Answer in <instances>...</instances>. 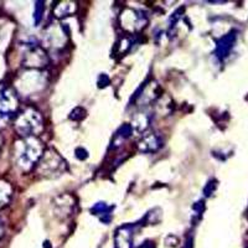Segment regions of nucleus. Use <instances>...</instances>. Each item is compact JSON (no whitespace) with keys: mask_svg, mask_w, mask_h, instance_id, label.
<instances>
[{"mask_svg":"<svg viewBox=\"0 0 248 248\" xmlns=\"http://www.w3.org/2000/svg\"><path fill=\"white\" fill-rule=\"evenodd\" d=\"M138 248H155V245L154 242H152V241H145V242H144L141 246H139Z\"/></svg>","mask_w":248,"mask_h":248,"instance_id":"obj_20","label":"nucleus"},{"mask_svg":"<svg viewBox=\"0 0 248 248\" xmlns=\"http://www.w3.org/2000/svg\"><path fill=\"white\" fill-rule=\"evenodd\" d=\"M13 198L12 184L5 180H0V210H3Z\"/></svg>","mask_w":248,"mask_h":248,"instance_id":"obj_9","label":"nucleus"},{"mask_svg":"<svg viewBox=\"0 0 248 248\" xmlns=\"http://www.w3.org/2000/svg\"><path fill=\"white\" fill-rule=\"evenodd\" d=\"M76 156L78 159H81V160H83V159H86L88 156L87 152H86L85 149H82V148H78V149L76 150Z\"/></svg>","mask_w":248,"mask_h":248,"instance_id":"obj_18","label":"nucleus"},{"mask_svg":"<svg viewBox=\"0 0 248 248\" xmlns=\"http://www.w3.org/2000/svg\"><path fill=\"white\" fill-rule=\"evenodd\" d=\"M85 116H86V110L81 107H77V108H75L72 112H71L70 118L74 119V121H81V119L83 118Z\"/></svg>","mask_w":248,"mask_h":248,"instance_id":"obj_16","label":"nucleus"},{"mask_svg":"<svg viewBox=\"0 0 248 248\" xmlns=\"http://www.w3.org/2000/svg\"><path fill=\"white\" fill-rule=\"evenodd\" d=\"M3 236H4V226L3 223H1V221H0V241H1Z\"/></svg>","mask_w":248,"mask_h":248,"instance_id":"obj_21","label":"nucleus"},{"mask_svg":"<svg viewBox=\"0 0 248 248\" xmlns=\"http://www.w3.org/2000/svg\"><path fill=\"white\" fill-rule=\"evenodd\" d=\"M75 4L71 3V1H63V3H60L59 5L55 6L54 14L56 17H63L67 16L68 14L74 12Z\"/></svg>","mask_w":248,"mask_h":248,"instance_id":"obj_13","label":"nucleus"},{"mask_svg":"<svg viewBox=\"0 0 248 248\" xmlns=\"http://www.w3.org/2000/svg\"><path fill=\"white\" fill-rule=\"evenodd\" d=\"M15 165L23 172H29L34 169L44 156V144L37 137H29L15 141L14 145Z\"/></svg>","mask_w":248,"mask_h":248,"instance_id":"obj_1","label":"nucleus"},{"mask_svg":"<svg viewBox=\"0 0 248 248\" xmlns=\"http://www.w3.org/2000/svg\"><path fill=\"white\" fill-rule=\"evenodd\" d=\"M110 207H108L105 202H97L96 205L93 206L91 209V212H93V215H102L101 221L105 223H108L110 221V215H109Z\"/></svg>","mask_w":248,"mask_h":248,"instance_id":"obj_11","label":"nucleus"},{"mask_svg":"<svg viewBox=\"0 0 248 248\" xmlns=\"http://www.w3.org/2000/svg\"><path fill=\"white\" fill-rule=\"evenodd\" d=\"M101 83H105V87L106 86L108 85V83H109V78H108L107 76H106V75H102L101 77H99V81H98V85L101 86Z\"/></svg>","mask_w":248,"mask_h":248,"instance_id":"obj_19","label":"nucleus"},{"mask_svg":"<svg viewBox=\"0 0 248 248\" xmlns=\"http://www.w3.org/2000/svg\"><path fill=\"white\" fill-rule=\"evenodd\" d=\"M3 143H4V140H3V137L0 136V153H1V148H3Z\"/></svg>","mask_w":248,"mask_h":248,"instance_id":"obj_22","label":"nucleus"},{"mask_svg":"<svg viewBox=\"0 0 248 248\" xmlns=\"http://www.w3.org/2000/svg\"><path fill=\"white\" fill-rule=\"evenodd\" d=\"M150 123V117L148 116L147 113H137V116H134L132 122V127L138 132L143 133L147 130L149 127Z\"/></svg>","mask_w":248,"mask_h":248,"instance_id":"obj_10","label":"nucleus"},{"mask_svg":"<svg viewBox=\"0 0 248 248\" xmlns=\"http://www.w3.org/2000/svg\"><path fill=\"white\" fill-rule=\"evenodd\" d=\"M14 128L15 132L23 138L37 137L44 130L43 116L35 108H25L15 117Z\"/></svg>","mask_w":248,"mask_h":248,"instance_id":"obj_2","label":"nucleus"},{"mask_svg":"<svg viewBox=\"0 0 248 248\" xmlns=\"http://www.w3.org/2000/svg\"><path fill=\"white\" fill-rule=\"evenodd\" d=\"M134 225H124L114 234V248H132L134 240Z\"/></svg>","mask_w":248,"mask_h":248,"instance_id":"obj_6","label":"nucleus"},{"mask_svg":"<svg viewBox=\"0 0 248 248\" xmlns=\"http://www.w3.org/2000/svg\"><path fill=\"white\" fill-rule=\"evenodd\" d=\"M40 170L48 176H59L66 170L65 160L55 152H47L40 160Z\"/></svg>","mask_w":248,"mask_h":248,"instance_id":"obj_4","label":"nucleus"},{"mask_svg":"<svg viewBox=\"0 0 248 248\" xmlns=\"http://www.w3.org/2000/svg\"><path fill=\"white\" fill-rule=\"evenodd\" d=\"M48 63V57L45 51L37 45H30L23 59V65L31 68H43Z\"/></svg>","mask_w":248,"mask_h":248,"instance_id":"obj_5","label":"nucleus"},{"mask_svg":"<svg viewBox=\"0 0 248 248\" xmlns=\"http://www.w3.org/2000/svg\"><path fill=\"white\" fill-rule=\"evenodd\" d=\"M43 14H44V3L43 1H36V4H35V12H34V20L36 25H39L41 19H43Z\"/></svg>","mask_w":248,"mask_h":248,"instance_id":"obj_14","label":"nucleus"},{"mask_svg":"<svg viewBox=\"0 0 248 248\" xmlns=\"http://www.w3.org/2000/svg\"><path fill=\"white\" fill-rule=\"evenodd\" d=\"M137 147L141 153H154L163 147V139L156 133H147L141 137Z\"/></svg>","mask_w":248,"mask_h":248,"instance_id":"obj_7","label":"nucleus"},{"mask_svg":"<svg viewBox=\"0 0 248 248\" xmlns=\"http://www.w3.org/2000/svg\"><path fill=\"white\" fill-rule=\"evenodd\" d=\"M236 39V31H231V32H229V34H226L225 36L221 37V39L217 41L216 51H215L216 56L220 60H223L229 56V54L231 52L232 48H233Z\"/></svg>","mask_w":248,"mask_h":248,"instance_id":"obj_8","label":"nucleus"},{"mask_svg":"<svg viewBox=\"0 0 248 248\" xmlns=\"http://www.w3.org/2000/svg\"><path fill=\"white\" fill-rule=\"evenodd\" d=\"M217 187V181L216 180H211L207 183V185L205 186V189H203V192H205L206 196H210V195H212L215 192V190H216Z\"/></svg>","mask_w":248,"mask_h":248,"instance_id":"obj_17","label":"nucleus"},{"mask_svg":"<svg viewBox=\"0 0 248 248\" xmlns=\"http://www.w3.org/2000/svg\"><path fill=\"white\" fill-rule=\"evenodd\" d=\"M192 209H194V215H192V217H194V218H196V220H200V217L202 216L203 209H205L203 201H198V202L195 203Z\"/></svg>","mask_w":248,"mask_h":248,"instance_id":"obj_15","label":"nucleus"},{"mask_svg":"<svg viewBox=\"0 0 248 248\" xmlns=\"http://www.w3.org/2000/svg\"><path fill=\"white\" fill-rule=\"evenodd\" d=\"M132 132H133V127L130 124H124L123 127L119 128V130L117 132V134L114 136L113 138V144H114V147L122 144V141H124L125 139L129 138L132 136Z\"/></svg>","mask_w":248,"mask_h":248,"instance_id":"obj_12","label":"nucleus"},{"mask_svg":"<svg viewBox=\"0 0 248 248\" xmlns=\"http://www.w3.org/2000/svg\"><path fill=\"white\" fill-rule=\"evenodd\" d=\"M19 107L16 93L5 85H0V128L8 125L14 117Z\"/></svg>","mask_w":248,"mask_h":248,"instance_id":"obj_3","label":"nucleus"}]
</instances>
